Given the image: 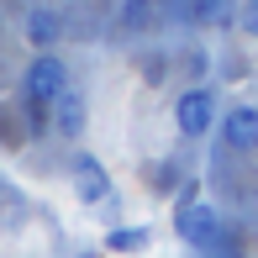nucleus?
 I'll return each mask as SVG.
<instances>
[{"label":"nucleus","instance_id":"nucleus-5","mask_svg":"<svg viewBox=\"0 0 258 258\" xmlns=\"http://www.w3.org/2000/svg\"><path fill=\"white\" fill-rule=\"evenodd\" d=\"M74 195H79L85 206H105V201H111V174H105L90 153L74 158Z\"/></svg>","mask_w":258,"mask_h":258},{"label":"nucleus","instance_id":"nucleus-7","mask_svg":"<svg viewBox=\"0 0 258 258\" xmlns=\"http://www.w3.org/2000/svg\"><path fill=\"white\" fill-rule=\"evenodd\" d=\"M148 242H153V227H148V221H116V227L105 232V253H143Z\"/></svg>","mask_w":258,"mask_h":258},{"label":"nucleus","instance_id":"nucleus-10","mask_svg":"<svg viewBox=\"0 0 258 258\" xmlns=\"http://www.w3.org/2000/svg\"><path fill=\"white\" fill-rule=\"evenodd\" d=\"M148 11H153V0H126L121 6V27L126 32H148Z\"/></svg>","mask_w":258,"mask_h":258},{"label":"nucleus","instance_id":"nucleus-4","mask_svg":"<svg viewBox=\"0 0 258 258\" xmlns=\"http://www.w3.org/2000/svg\"><path fill=\"white\" fill-rule=\"evenodd\" d=\"M216 132L232 153H253L258 148V105H232L216 116Z\"/></svg>","mask_w":258,"mask_h":258},{"label":"nucleus","instance_id":"nucleus-6","mask_svg":"<svg viewBox=\"0 0 258 258\" xmlns=\"http://www.w3.org/2000/svg\"><path fill=\"white\" fill-rule=\"evenodd\" d=\"M85 116H90V111H85V95H74V90L63 85V95L53 100V116H48L53 132L69 137V143H79V137H85Z\"/></svg>","mask_w":258,"mask_h":258},{"label":"nucleus","instance_id":"nucleus-11","mask_svg":"<svg viewBox=\"0 0 258 258\" xmlns=\"http://www.w3.org/2000/svg\"><path fill=\"white\" fill-rule=\"evenodd\" d=\"M237 32L258 37V0H242V6H237Z\"/></svg>","mask_w":258,"mask_h":258},{"label":"nucleus","instance_id":"nucleus-2","mask_svg":"<svg viewBox=\"0 0 258 258\" xmlns=\"http://www.w3.org/2000/svg\"><path fill=\"white\" fill-rule=\"evenodd\" d=\"M216 116H221V105L216 95H211L206 85H190L179 100H174V126H179V137H211V126H216Z\"/></svg>","mask_w":258,"mask_h":258},{"label":"nucleus","instance_id":"nucleus-12","mask_svg":"<svg viewBox=\"0 0 258 258\" xmlns=\"http://www.w3.org/2000/svg\"><path fill=\"white\" fill-rule=\"evenodd\" d=\"M79 258H95V253H79Z\"/></svg>","mask_w":258,"mask_h":258},{"label":"nucleus","instance_id":"nucleus-8","mask_svg":"<svg viewBox=\"0 0 258 258\" xmlns=\"http://www.w3.org/2000/svg\"><path fill=\"white\" fill-rule=\"evenodd\" d=\"M58 37H63V21H58V11H48V6H32V11H27V42L42 53V48H53Z\"/></svg>","mask_w":258,"mask_h":258},{"label":"nucleus","instance_id":"nucleus-1","mask_svg":"<svg viewBox=\"0 0 258 258\" xmlns=\"http://www.w3.org/2000/svg\"><path fill=\"white\" fill-rule=\"evenodd\" d=\"M63 85H69L63 58H58L53 48H42V53L27 63V79H21V100H27V111H32V126H48L53 100L63 95Z\"/></svg>","mask_w":258,"mask_h":258},{"label":"nucleus","instance_id":"nucleus-9","mask_svg":"<svg viewBox=\"0 0 258 258\" xmlns=\"http://www.w3.org/2000/svg\"><path fill=\"white\" fill-rule=\"evenodd\" d=\"M190 21L195 27H227L232 21V0H190Z\"/></svg>","mask_w":258,"mask_h":258},{"label":"nucleus","instance_id":"nucleus-3","mask_svg":"<svg viewBox=\"0 0 258 258\" xmlns=\"http://www.w3.org/2000/svg\"><path fill=\"white\" fill-rule=\"evenodd\" d=\"M174 232H179L190 248H211V242H221V216L206 201H179V211H174Z\"/></svg>","mask_w":258,"mask_h":258}]
</instances>
